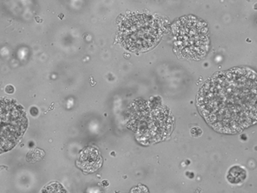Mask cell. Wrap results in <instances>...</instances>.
Here are the masks:
<instances>
[{
    "label": "cell",
    "mask_w": 257,
    "mask_h": 193,
    "mask_svg": "<svg viewBox=\"0 0 257 193\" xmlns=\"http://www.w3.org/2000/svg\"><path fill=\"white\" fill-rule=\"evenodd\" d=\"M198 106L217 132L234 134L257 124V74L234 68L214 75L199 92Z\"/></svg>",
    "instance_id": "cell-1"
},
{
    "label": "cell",
    "mask_w": 257,
    "mask_h": 193,
    "mask_svg": "<svg viewBox=\"0 0 257 193\" xmlns=\"http://www.w3.org/2000/svg\"><path fill=\"white\" fill-rule=\"evenodd\" d=\"M162 35L161 22L148 14H131L121 23L119 39L132 52H145L158 43Z\"/></svg>",
    "instance_id": "cell-2"
},
{
    "label": "cell",
    "mask_w": 257,
    "mask_h": 193,
    "mask_svg": "<svg viewBox=\"0 0 257 193\" xmlns=\"http://www.w3.org/2000/svg\"><path fill=\"white\" fill-rule=\"evenodd\" d=\"M174 47L186 59L204 57L209 47L207 26L193 17L180 18L173 25Z\"/></svg>",
    "instance_id": "cell-3"
},
{
    "label": "cell",
    "mask_w": 257,
    "mask_h": 193,
    "mask_svg": "<svg viewBox=\"0 0 257 193\" xmlns=\"http://www.w3.org/2000/svg\"><path fill=\"white\" fill-rule=\"evenodd\" d=\"M76 164L84 173H94L101 167L102 158L96 148L87 147L80 153Z\"/></svg>",
    "instance_id": "cell-4"
},
{
    "label": "cell",
    "mask_w": 257,
    "mask_h": 193,
    "mask_svg": "<svg viewBox=\"0 0 257 193\" xmlns=\"http://www.w3.org/2000/svg\"><path fill=\"white\" fill-rule=\"evenodd\" d=\"M246 171L242 167L234 166L229 170L227 174L228 181L231 184H241L245 180Z\"/></svg>",
    "instance_id": "cell-5"
}]
</instances>
